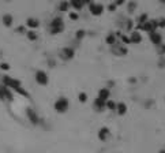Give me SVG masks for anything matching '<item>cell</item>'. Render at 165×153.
<instances>
[{
  "label": "cell",
  "mask_w": 165,
  "mask_h": 153,
  "mask_svg": "<svg viewBox=\"0 0 165 153\" xmlns=\"http://www.w3.org/2000/svg\"><path fill=\"white\" fill-rule=\"evenodd\" d=\"M78 99H79V101H81V103H86V101H88V94L82 92V93H79Z\"/></svg>",
  "instance_id": "cell-20"
},
{
  "label": "cell",
  "mask_w": 165,
  "mask_h": 153,
  "mask_svg": "<svg viewBox=\"0 0 165 153\" xmlns=\"http://www.w3.org/2000/svg\"><path fill=\"white\" fill-rule=\"evenodd\" d=\"M70 18L72 19V21H77V19H78V14H77V12H70Z\"/></svg>",
  "instance_id": "cell-28"
},
{
  "label": "cell",
  "mask_w": 165,
  "mask_h": 153,
  "mask_svg": "<svg viewBox=\"0 0 165 153\" xmlns=\"http://www.w3.org/2000/svg\"><path fill=\"white\" fill-rule=\"evenodd\" d=\"M26 36H28L29 40H32V41L37 40V33H35L34 30H29V32H26Z\"/></svg>",
  "instance_id": "cell-18"
},
{
  "label": "cell",
  "mask_w": 165,
  "mask_h": 153,
  "mask_svg": "<svg viewBox=\"0 0 165 153\" xmlns=\"http://www.w3.org/2000/svg\"><path fill=\"white\" fill-rule=\"evenodd\" d=\"M17 30H18V32H25V28H23V26H19Z\"/></svg>",
  "instance_id": "cell-34"
},
{
  "label": "cell",
  "mask_w": 165,
  "mask_h": 153,
  "mask_svg": "<svg viewBox=\"0 0 165 153\" xmlns=\"http://www.w3.org/2000/svg\"><path fill=\"white\" fill-rule=\"evenodd\" d=\"M124 0H115V4L116 6H119V4H123Z\"/></svg>",
  "instance_id": "cell-32"
},
{
  "label": "cell",
  "mask_w": 165,
  "mask_h": 153,
  "mask_svg": "<svg viewBox=\"0 0 165 153\" xmlns=\"http://www.w3.org/2000/svg\"><path fill=\"white\" fill-rule=\"evenodd\" d=\"M145 22H148V14H142L139 17V25H142Z\"/></svg>",
  "instance_id": "cell-22"
},
{
  "label": "cell",
  "mask_w": 165,
  "mask_h": 153,
  "mask_svg": "<svg viewBox=\"0 0 165 153\" xmlns=\"http://www.w3.org/2000/svg\"><path fill=\"white\" fill-rule=\"evenodd\" d=\"M71 6L75 7L77 10H79V8L83 7V1L82 0H71Z\"/></svg>",
  "instance_id": "cell-17"
},
{
  "label": "cell",
  "mask_w": 165,
  "mask_h": 153,
  "mask_svg": "<svg viewBox=\"0 0 165 153\" xmlns=\"http://www.w3.org/2000/svg\"><path fill=\"white\" fill-rule=\"evenodd\" d=\"M3 85L7 86L8 89H14L17 93H19V94H22V96L28 97L29 93L26 92L23 88H22V83L19 81H17V79L11 78V77H7V75H4L3 77Z\"/></svg>",
  "instance_id": "cell-1"
},
{
  "label": "cell",
  "mask_w": 165,
  "mask_h": 153,
  "mask_svg": "<svg viewBox=\"0 0 165 153\" xmlns=\"http://www.w3.org/2000/svg\"><path fill=\"white\" fill-rule=\"evenodd\" d=\"M0 68H1V70H10V66H8L7 63H1L0 64Z\"/></svg>",
  "instance_id": "cell-29"
},
{
  "label": "cell",
  "mask_w": 165,
  "mask_h": 153,
  "mask_svg": "<svg viewBox=\"0 0 165 153\" xmlns=\"http://www.w3.org/2000/svg\"><path fill=\"white\" fill-rule=\"evenodd\" d=\"M35 82L41 86H45L48 83V75H46V73L42 71V70H38V71L35 73Z\"/></svg>",
  "instance_id": "cell-4"
},
{
  "label": "cell",
  "mask_w": 165,
  "mask_h": 153,
  "mask_svg": "<svg viewBox=\"0 0 165 153\" xmlns=\"http://www.w3.org/2000/svg\"><path fill=\"white\" fill-rule=\"evenodd\" d=\"M102 10H104V7H102L101 4H90V11L93 15H101L102 14Z\"/></svg>",
  "instance_id": "cell-8"
},
{
  "label": "cell",
  "mask_w": 165,
  "mask_h": 153,
  "mask_svg": "<svg viewBox=\"0 0 165 153\" xmlns=\"http://www.w3.org/2000/svg\"><path fill=\"white\" fill-rule=\"evenodd\" d=\"M115 8H116V4H111V6H109V10L111 11H113Z\"/></svg>",
  "instance_id": "cell-33"
},
{
  "label": "cell",
  "mask_w": 165,
  "mask_h": 153,
  "mask_svg": "<svg viewBox=\"0 0 165 153\" xmlns=\"http://www.w3.org/2000/svg\"><path fill=\"white\" fill-rule=\"evenodd\" d=\"M85 34H86V33H85V30H82V29H81V30H78V32H77V38H83Z\"/></svg>",
  "instance_id": "cell-25"
},
{
  "label": "cell",
  "mask_w": 165,
  "mask_h": 153,
  "mask_svg": "<svg viewBox=\"0 0 165 153\" xmlns=\"http://www.w3.org/2000/svg\"><path fill=\"white\" fill-rule=\"evenodd\" d=\"M62 30H63V28H52L51 33H52V34H57V33L62 32Z\"/></svg>",
  "instance_id": "cell-27"
},
{
  "label": "cell",
  "mask_w": 165,
  "mask_h": 153,
  "mask_svg": "<svg viewBox=\"0 0 165 153\" xmlns=\"http://www.w3.org/2000/svg\"><path fill=\"white\" fill-rule=\"evenodd\" d=\"M26 26H29V28H32V29H35L38 26V21L35 18H29L28 21H26Z\"/></svg>",
  "instance_id": "cell-14"
},
{
  "label": "cell",
  "mask_w": 165,
  "mask_h": 153,
  "mask_svg": "<svg viewBox=\"0 0 165 153\" xmlns=\"http://www.w3.org/2000/svg\"><path fill=\"white\" fill-rule=\"evenodd\" d=\"M67 8H68V3L63 1V3L60 4V11H67Z\"/></svg>",
  "instance_id": "cell-26"
},
{
  "label": "cell",
  "mask_w": 165,
  "mask_h": 153,
  "mask_svg": "<svg viewBox=\"0 0 165 153\" xmlns=\"http://www.w3.org/2000/svg\"><path fill=\"white\" fill-rule=\"evenodd\" d=\"M122 38H123V41H124V43H128V44H130V38H128V37L123 36V37H122Z\"/></svg>",
  "instance_id": "cell-31"
},
{
  "label": "cell",
  "mask_w": 165,
  "mask_h": 153,
  "mask_svg": "<svg viewBox=\"0 0 165 153\" xmlns=\"http://www.w3.org/2000/svg\"><path fill=\"white\" fill-rule=\"evenodd\" d=\"M109 96H111V92H109L108 88H102V89L98 90V99H101L102 101H108L109 100Z\"/></svg>",
  "instance_id": "cell-6"
},
{
  "label": "cell",
  "mask_w": 165,
  "mask_h": 153,
  "mask_svg": "<svg viewBox=\"0 0 165 153\" xmlns=\"http://www.w3.org/2000/svg\"><path fill=\"white\" fill-rule=\"evenodd\" d=\"M135 7H137V3H135V1H130V4H128V10H130V12H132V11L135 10Z\"/></svg>",
  "instance_id": "cell-23"
},
{
  "label": "cell",
  "mask_w": 165,
  "mask_h": 153,
  "mask_svg": "<svg viewBox=\"0 0 165 153\" xmlns=\"http://www.w3.org/2000/svg\"><path fill=\"white\" fill-rule=\"evenodd\" d=\"M0 100H3V101H12L14 100V96H12V92L11 89H8L7 86L1 85L0 86Z\"/></svg>",
  "instance_id": "cell-3"
},
{
  "label": "cell",
  "mask_w": 165,
  "mask_h": 153,
  "mask_svg": "<svg viewBox=\"0 0 165 153\" xmlns=\"http://www.w3.org/2000/svg\"><path fill=\"white\" fill-rule=\"evenodd\" d=\"M140 41H142V36H140V33H138V32H134V33H131L130 43L137 44V43H140Z\"/></svg>",
  "instance_id": "cell-13"
},
{
  "label": "cell",
  "mask_w": 165,
  "mask_h": 153,
  "mask_svg": "<svg viewBox=\"0 0 165 153\" xmlns=\"http://www.w3.org/2000/svg\"><path fill=\"white\" fill-rule=\"evenodd\" d=\"M115 111L119 115H124L127 112V105L124 103H117V104H116V109Z\"/></svg>",
  "instance_id": "cell-12"
},
{
  "label": "cell",
  "mask_w": 165,
  "mask_h": 153,
  "mask_svg": "<svg viewBox=\"0 0 165 153\" xmlns=\"http://www.w3.org/2000/svg\"><path fill=\"white\" fill-rule=\"evenodd\" d=\"M105 107H106V108H109V109L115 111V109H116V103H115V101H112L111 99H109L108 101L105 103Z\"/></svg>",
  "instance_id": "cell-19"
},
{
  "label": "cell",
  "mask_w": 165,
  "mask_h": 153,
  "mask_svg": "<svg viewBox=\"0 0 165 153\" xmlns=\"http://www.w3.org/2000/svg\"><path fill=\"white\" fill-rule=\"evenodd\" d=\"M106 43L111 44V45H115V36H113V34H109V36L106 37Z\"/></svg>",
  "instance_id": "cell-21"
},
{
  "label": "cell",
  "mask_w": 165,
  "mask_h": 153,
  "mask_svg": "<svg viewBox=\"0 0 165 153\" xmlns=\"http://www.w3.org/2000/svg\"><path fill=\"white\" fill-rule=\"evenodd\" d=\"M12 21H14V18H12V15H10V14H4L3 18H1V22H3V25L6 26V28H10V26L12 25Z\"/></svg>",
  "instance_id": "cell-10"
},
{
  "label": "cell",
  "mask_w": 165,
  "mask_h": 153,
  "mask_svg": "<svg viewBox=\"0 0 165 153\" xmlns=\"http://www.w3.org/2000/svg\"><path fill=\"white\" fill-rule=\"evenodd\" d=\"M158 49H160V52H162V54H164V52H165V45L160 44V45H158Z\"/></svg>",
  "instance_id": "cell-30"
},
{
  "label": "cell",
  "mask_w": 165,
  "mask_h": 153,
  "mask_svg": "<svg viewBox=\"0 0 165 153\" xmlns=\"http://www.w3.org/2000/svg\"><path fill=\"white\" fill-rule=\"evenodd\" d=\"M55 109H56V112H59V114H64V112H67V109H68V107H70V103H68V100L66 99V97H59V99L55 101Z\"/></svg>",
  "instance_id": "cell-2"
},
{
  "label": "cell",
  "mask_w": 165,
  "mask_h": 153,
  "mask_svg": "<svg viewBox=\"0 0 165 153\" xmlns=\"http://www.w3.org/2000/svg\"><path fill=\"white\" fill-rule=\"evenodd\" d=\"M149 38H150L151 43L156 44L157 46L162 43V37H161V34H160V33H157V32H151V33H149Z\"/></svg>",
  "instance_id": "cell-5"
},
{
  "label": "cell",
  "mask_w": 165,
  "mask_h": 153,
  "mask_svg": "<svg viewBox=\"0 0 165 153\" xmlns=\"http://www.w3.org/2000/svg\"><path fill=\"white\" fill-rule=\"evenodd\" d=\"M74 55H75V52L72 48H64V49L62 51V56H63L64 59H72Z\"/></svg>",
  "instance_id": "cell-9"
},
{
  "label": "cell",
  "mask_w": 165,
  "mask_h": 153,
  "mask_svg": "<svg viewBox=\"0 0 165 153\" xmlns=\"http://www.w3.org/2000/svg\"><path fill=\"white\" fill-rule=\"evenodd\" d=\"M94 105H96L97 108H98L100 111H101L102 108H105V101H102L101 99H98V97H97V99L94 100Z\"/></svg>",
  "instance_id": "cell-16"
},
{
  "label": "cell",
  "mask_w": 165,
  "mask_h": 153,
  "mask_svg": "<svg viewBox=\"0 0 165 153\" xmlns=\"http://www.w3.org/2000/svg\"><path fill=\"white\" fill-rule=\"evenodd\" d=\"M109 128L108 127H102L100 128V131H98V139L100 141H106V139L109 138Z\"/></svg>",
  "instance_id": "cell-7"
},
{
  "label": "cell",
  "mask_w": 165,
  "mask_h": 153,
  "mask_svg": "<svg viewBox=\"0 0 165 153\" xmlns=\"http://www.w3.org/2000/svg\"><path fill=\"white\" fill-rule=\"evenodd\" d=\"M157 26H160V28H165V18H160L157 21Z\"/></svg>",
  "instance_id": "cell-24"
},
{
  "label": "cell",
  "mask_w": 165,
  "mask_h": 153,
  "mask_svg": "<svg viewBox=\"0 0 165 153\" xmlns=\"http://www.w3.org/2000/svg\"><path fill=\"white\" fill-rule=\"evenodd\" d=\"M28 117L33 123H38V116H37V114H35L34 109H32V108H28Z\"/></svg>",
  "instance_id": "cell-11"
},
{
  "label": "cell",
  "mask_w": 165,
  "mask_h": 153,
  "mask_svg": "<svg viewBox=\"0 0 165 153\" xmlns=\"http://www.w3.org/2000/svg\"><path fill=\"white\" fill-rule=\"evenodd\" d=\"M7 1H8V0H7Z\"/></svg>",
  "instance_id": "cell-37"
},
{
  "label": "cell",
  "mask_w": 165,
  "mask_h": 153,
  "mask_svg": "<svg viewBox=\"0 0 165 153\" xmlns=\"http://www.w3.org/2000/svg\"><path fill=\"white\" fill-rule=\"evenodd\" d=\"M158 153H165V149H162V150H160Z\"/></svg>",
  "instance_id": "cell-35"
},
{
  "label": "cell",
  "mask_w": 165,
  "mask_h": 153,
  "mask_svg": "<svg viewBox=\"0 0 165 153\" xmlns=\"http://www.w3.org/2000/svg\"><path fill=\"white\" fill-rule=\"evenodd\" d=\"M160 1H161V3H165V0H160Z\"/></svg>",
  "instance_id": "cell-36"
},
{
  "label": "cell",
  "mask_w": 165,
  "mask_h": 153,
  "mask_svg": "<svg viewBox=\"0 0 165 153\" xmlns=\"http://www.w3.org/2000/svg\"><path fill=\"white\" fill-rule=\"evenodd\" d=\"M51 26L52 28H64L63 22H62V19L60 18H55L52 22H51Z\"/></svg>",
  "instance_id": "cell-15"
}]
</instances>
